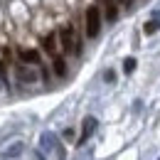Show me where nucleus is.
I'll list each match as a JSON object with an SVG mask.
<instances>
[{
    "label": "nucleus",
    "instance_id": "obj_14",
    "mask_svg": "<svg viewBox=\"0 0 160 160\" xmlns=\"http://www.w3.org/2000/svg\"><path fill=\"white\" fill-rule=\"evenodd\" d=\"M121 2H126V5H131V2H133V0H121Z\"/></svg>",
    "mask_w": 160,
    "mask_h": 160
},
{
    "label": "nucleus",
    "instance_id": "obj_3",
    "mask_svg": "<svg viewBox=\"0 0 160 160\" xmlns=\"http://www.w3.org/2000/svg\"><path fill=\"white\" fill-rule=\"evenodd\" d=\"M57 42H59V35H54V32H49V35L42 37V49H44L52 59L59 54V44H57Z\"/></svg>",
    "mask_w": 160,
    "mask_h": 160
},
{
    "label": "nucleus",
    "instance_id": "obj_15",
    "mask_svg": "<svg viewBox=\"0 0 160 160\" xmlns=\"http://www.w3.org/2000/svg\"><path fill=\"white\" fill-rule=\"evenodd\" d=\"M158 160H160V158H158Z\"/></svg>",
    "mask_w": 160,
    "mask_h": 160
},
{
    "label": "nucleus",
    "instance_id": "obj_6",
    "mask_svg": "<svg viewBox=\"0 0 160 160\" xmlns=\"http://www.w3.org/2000/svg\"><path fill=\"white\" fill-rule=\"evenodd\" d=\"M103 10H106V20L113 22L118 18V8H116V2L113 0H103Z\"/></svg>",
    "mask_w": 160,
    "mask_h": 160
},
{
    "label": "nucleus",
    "instance_id": "obj_10",
    "mask_svg": "<svg viewBox=\"0 0 160 160\" xmlns=\"http://www.w3.org/2000/svg\"><path fill=\"white\" fill-rule=\"evenodd\" d=\"M22 148H25L22 143H15V145H12V150H5V158H15V155H20Z\"/></svg>",
    "mask_w": 160,
    "mask_h": 160
},
{
    "label": "nucleus",
    "instance_id": "obj_8",
    "mask_svg": "<svg viewBox=\"0 0 160 160\" xmlns=\"http://www.w3.org/2000/svg\"><path fill=\"white\" fill-rule=\"evenodd\" d=\"M52 67H54V74H57V77H67V62H64V57L57 54V57L52 59Z\"/></svg>",
    "mask_w": 160,
    "mask_h": 160
},
{
    "label": "nucleus",
    "instance_id": "obj_7",
    "mask_svg": "<svg viewBox=\"0 0 160 160\" xmlns=\"http://www.w3.org/2000/svg\"><path fill=\"white\" fill-rule=\"evenodd\" d=\"M15 74H18V79H20V81H37V74H35L32 69H27V67H18Z\"/></svg>",
    "mask_w": 160,
    "mask_h": 160
},
{
    "label": "nucleus",
    "instance_id": "obj_12",
    "mask_svg": "<svg viewBox=\"0 0 160 160\" xmlns=\"http://www.w3.org/2000/svg\"><path fill=\"white\" fill-rule=\"evenodd\" d=\"M8 67H5V62H0V79L2 81H8V72H5Z\"/></svg>",
    "mask_w": 160,
    "mask_h": 160
},
{
    "label": "nucleus",
    "instance_id": "obj_5",
    "mask_svg": "<svg viewBox=\"0 0 160 160\" xmlns=\"http://www.w3.org/2000/svg\"><path fill=\"white\" fill-rule=\"evenodd\" d=\"M18 57L25 64H40V52L37 49H18Z\"/></svg>",
    "mask_w": 160,
    "mask_h": 160
},
{
    "label": "nucleus",
    "instance_id": "obj_4",
    "mask_svg": "<svg viewBox=\"0 0 160 160\" xmlns=\"http://www.w3.org/2000/svg\"><path fill=\"white\" fill-rule=\"evenodd\" d=\"M96 123H99V121L94 118V116H86V118H84V123H81V138H79V143H84V140L96 131Z\"/></svg>",
    "mask_w": 160,
    "mask_h": 160
},
{
    "label": "nucleus",
    "instance_id": "obj_13",
    "mask_svg": "<svg viewBox=\"0 0 160 160\" xmlns=\"http://www.w3.org/2000/svg\"><path fill=\"white\" fill-rule=\"evenodd\" d=\"M64 138L72 140V138H74V131H69V128H67V131H64Z\"/></svg>",
    "mask_w": 160,
    "mask_h": 160
},
{
    "label": "nucleus",
    "instance_id": "obj_1",
    "mask_svg": "<svg viewBox=\"0 0 160 160\" xmlns=\"http://www.w3.org/2000/svg\"><path fill=\"white\" fill-rule=\"evenodd\" d=\"M59 44L64 54H81V40L77 37V30L72 25H64L59 30Z\"/></svg>",
    "mask_w": 160,
    "mask_h": 160
},
{
    "label": "nucleus",
    "instance_id": "obj_11",
    "mask_svg": "<svg viewBox=\"0 0 160 160\" xmlns=\"http://www.w3.org/2000/svg\"><path fill=\"white\" fill-rule=\"evenodd\" d=\"M133 69H136V59H133V57H128V59L123 62V72H126V74H131Z\"/></svg>",
    "mask_w": 160,
    "mask_h": 160
},
{
    "label": "nucleus",
    "instance_id": "obj_2",
    "mask_svg": "<svg viewBox=\"0 0 160 160\" xmlns=\"http://www.w3.org/2000/svg\"><path fill=\"white\" fill-rule=\"evenodd\" d=\"M84 25H86V37H99V32H101V10H99V5H89V8H86Z\"/></svg>",
    "mask_w": 160,
    "mask_h": 160
},
{
    "label": "nucleus",
    "instance_id": "obj_9",
    "mask_svg": "<svg viewBox=\"0 0 160 160\" xmlns=\"http://www.w3.org/2000/svg\"><path fill=\"white\" fill-rule=\"evenodd\" d=\"M158 27H160V15H155L153 20H148V22H145L143 32H145V35H155V32H158Z\"/></svg>",
    "mask_w": 160,
    "mask_h": 160
}]
</instances>
